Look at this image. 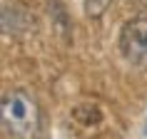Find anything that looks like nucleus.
<instances>
[{
    "mask_svg": "<svg viewBox=\"0 0 147 139\" xmlns=\"http://www.w3.org/2000/svg\"><path fill=\"white\" fill-rule=\"evenodd\" d=\"M3 124L18 139H35L40 134L38 102L25 90H8L3 94Z\"/></svg>",
    "mask_w": 147,
    "mask_h": 139,
    "instance_id": "1",
    "label": "nucleus"
},
{
    "mask_svg": "<svg viewBox=\"0 0 147 139\" xmlns=\"http://www.w3.org/2000/svg\"><path fill=\"white\" fill-rule=\"evenodd\" d=\"M120 52L130 65L147 70V17H135L122 25Z\"/></svg>",
    "mask_w": 147,
    "mask_h": 139,
    "instance_id": "2",
    "label": "nucleus"
},
{
    "mask_svg": "<svg viewBox=\"0 0 147 139\" xmlns=\"http://www.w3.org/2000/svg\"><path fill=\"white\" fill-rule=\"evenodd\" d=\"M110 3H112V0H82V8H85V13L90 17H100L102 13L110 8Z\"/></svg>",
    "mask_w": 147,
    "mask_h": 139,
    "instance_id": "3",
    "label": "nucleus"
}]
</instances>
